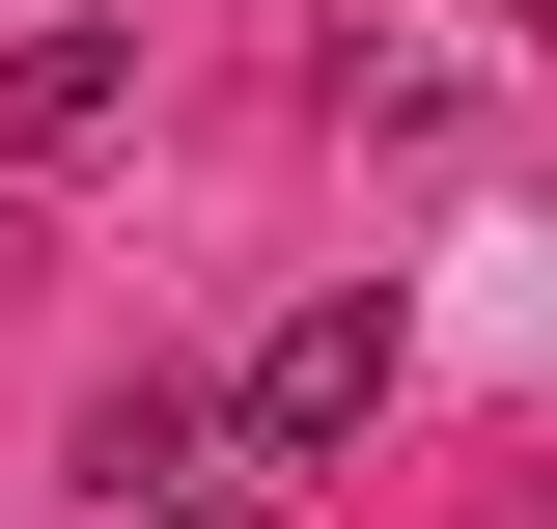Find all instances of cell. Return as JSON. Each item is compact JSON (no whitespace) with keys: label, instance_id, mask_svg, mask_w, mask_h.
<instances>
[{"label":"cell","instance_id":"cell-1","mask_svg":"<svg viewBox=\"0 0 557 529\" xmlns=\"http://www.w3.org/2000/svg\"><path fill=\"white\" fill-rule=\"evenodd\" d=\"M362 418H391V279H335V307H278L251 362H223V446L251 473H335Z\"/></svg>","mask_w":557,"mask_h":529},{"label":"cell","instance_id":"cell-2","mask_svg":"<svg viewBox=\"0 0 557 529\" xmlns=\"http://www.w3.org/2000/svg\"><path fill=\"white\" fill-rule=\"evenodd\" d=\"M112 112H139V28H28L0 57V168H84Z\"/></svg>","mask_w":557,"mask_h":529}]
</instances>
